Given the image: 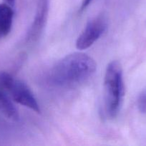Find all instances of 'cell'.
<instances>
[{"mask_svg": "<svg viewBox=\"0 0 146 146\" xmlns=\"http://www.w3.org/2000/svg\"><path fill=\"white\" fill-rule=\"evenodd\" d=\"M14 11L7 3L0 4V39L7 36L11 31Z\"/></svg>", "mask_w": 146, "mask_h": 146, "instance_id": "cell-6", "label": "cell"}, {"mask_svg": "<svg viewBox=\"0 0 146 146\" xmlns=\"http://www.w3.org/2000/svg\"><path fill=\"white\" fill-rule=\"evenodd\" d=\"M0 111L1 113L12 121L19 120V114L15 106L13 104L8 96L0 88Z\"/></svg>", "mask_w": 146, "mask_h": 146, "instance_id": "cell-7", "label": "cell"}, {"mask_svg": "<svg viewBox=\"0 0 146 146\" xmlns=\"http://www.w3.org/2000/svg\"><path fill=\"white\" fill-rule=\"evenodd\" d=\"M107 28V21L104 15H98L91 19L78 36L76 47L79 50H85L93 45Z\"/></svg>", "mask_w": 146, "mask_h": 146, "instance_id": "cell-4", "label": "cell"}, {"mask_svg": "<svg viewBox=\"0 0 146 146\" xmlns=\"http://www.w3.org/2000/svg\"><path fill=\"white\" fill-rule=\"evenodd\" d=\"M4 1H5L6 3H7V4H9V5H12L15 0H4Z\"/></svg>", "mask_w": 146, "mask_h": 146, "instance_id": "cell-10", "label": "cell"}, {"mask_svg": "<svg viewBox=\"0 0 146 146\" xmlns=\"http://www.w3.org/2000/svg\"><path fill=\"white\" fill-rule=\"evenodd\" d=\"M137 106L141 113H146V88L139 94L137 100Z\"/></svg>", "mask_w": 146, "mask_h": 146, "instance_id": "cell-8", "label": "cell"}, {"mask_svg": "<svg viewBox=\"0 0 146 146\" xmlns=\"http://www.w3.org/2000/svg\"><path fill=\"white\" fill-rule=\"evenodd\" d=\"M50 0H38L32 23L27 33V42H34L41 36L48 18Z\"/></svg>", "mask_w": 146, "mask_h": 146, "instance_id": "cell-5", "label": "cell"}, {"mask_svg": "<svg viewBox=\"0 0 146 146\" xmlns=\"http://www.w3.org/2000/svg\"><path fill=\"white\" fill-rule=\"evenodd\" d=\"M0 84L9 93L15 102L40 113V104L26 83L7 72H0Z\"/></svg>", "mask_w": 146, "mask_h": 146, "instance_id": "cell-3", "label": "cell"}, {"mask_svg": "<svg viewBox=\"0 0 146 146\" xmlns=\"http://www.w3.org/2000/svg\"><path fill=\"white\" fill-rule=\"evenodd\" d=\"M125 96L123 71L120 63L112 61L106 67L104 76V111L110 118L120 113Z\"/></svg>", "mask_w": 146, "mask_h": 146, "instance_id": "cell-2", "label": "cell"}, {"mask_svg": "<svg viewBox=\"0 0 146 146\" xmlns=\"http://www.w3.org/2000/svg\"><path fill=\"white\" fill-rule=\"evenodd\" d=\"M97 64L87 54L74 52L57 61L50 71V79L60 87H72L85 82L95 73Z\"/></svg>", "mask_w": 146, "mask_h": 146, "instance_id": "cell-1", "label": "cell"}, {"mask_svg": "<svg viewBox=\"0 0 146 146\" xmlns=\"http://www.w3.org/2000/svg\"><path fill=\"white\" fill-rule=\"evenodd\" d=\"M93 0H82V4L81 6H80V11H83L84 10H85L88 7V6L90 5V4L92 3Z\"/></svg>", "mask_w": 146, "mask_h": 146, "instance_id": "cell-9", "label": "cell"}]
</instances>
